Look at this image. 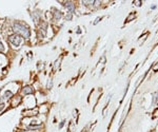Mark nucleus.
Returning <instances> with one entry per match:
<instances>
[{
	"instance_id": "1",
	"label": "nucleus",
	"mask_w": 158,
	"mask_h": 132,
	"mask_svg": "<svg viewBox=\"0 0 158 132\" xmlns=\"http://www.w3.org/2000/svg\"><path fill=\"white\" fill-rule=\"evenodd\" d=\"M14 31L16 34L24 37V38H28L31 36V31L30 28L23 22H15L14 23Z\"/></svg>"
},
{
	"instance_id": "2",
	"label": "nucleus",
	"mask_w": 158,
	"mask_h": 132,
	"mask_svg": "<svg viewBox=\"0 0 158 132\" xmlns=\"http://www.w3.org/2000/svg\"><path fill=\"white\" fill-rule=\"evenodd\" d=\"M9 41L14 44L15 47H18L21 42V36L18 34H13V35L9 36Z\"/></svg>"
},
{
	"instance_id": "3",
	"label": "nucleus",
	"mask_w": 158,
	"mask_h": 132,
	"mask_svg": "<svg viewBox=\"0 0 158 132\" xmlns=\"http://www.w3.org/2000/svg\"><path fill=\"white\" fill-rule=\"evenodd\" d=\"M22 93H23V94H32V93H34L33 87H31V86L24 87V88H23V90H22Z\"/></svg>"
},
{
	"instance_id": "4",
	"label": "nucleus",
	"mask_w": 158,
	"mask_h": 132,
	"mask_svg": "<svg viewBox=\"0 0 158 132\" xmlns=\"http://www.w3.org/2000/svg\"><path fill=\"white\" fill-rule=\"evenodd\" d=\"M65 7L68 10V11H71V12H74V10H75V5L73 4V2H67L65 3Z\"/></svg>"
},
{
	"instance_id": "5",
	"label": "nucleus",
	"mask_w": 158,
	"mask_h": 132,
	"mask_svg": "<svg viewBox=\"0 0 158 132\" xmlns=\"http://www.w3.org/2000/svg\"><path fill=\"white\" fill-rule=\"evenodd\" d=\"M61 16H62V14L59 12V11H57V10H55V13H53V17H54V20H59Z\"/></svg>"
},
{
	"instance_id": "6",
	"label": "nucleus",
	"mask_w": 158,
	"mask_h": 132,
	"mask_svg": "<svg viewBox=\"0 0 158 132\" xmlns=\"http://www.w3.org/2000/svg\"><path fill=\"white\" fill-rule=\"evenodd\" d=\"M28 128L32 129V130H37V129L42 128V125H31V126H28Z\"/></svg>"
},
{
	"instance_id": "7",
	"label": "nucleus",
	"mask_w": 158,
	"mask_h": 132,
	"mask_svg": "<svg viewBox=\"0 0 158 132\" xmlns=\"http://www.w3.org/2000/svg\"><path fill=\"white\" fill-rule=\"evenodd\" d=\"M4 96L6 97V98H12V97H13V93L11 91H5Z\"/></svg>"
},
{
	"instance_id": "8",
	"label": "nucleus",
	"mask_w": 158,
	"mask_h": 132,
	"mask_svg": "<svg viewBox=\"0 0 158 132\" xmlns=\"http://www.w3.org/2000/svg\"><path fill=\"white\" fill-rule=\"evenodd\" d=\"M20 102V97L18 96V98H15V102H13L12 105H13V106H15V104H16V102H17V104H18V102Z\"/></svg>"
},
{
	"instance_id": "9",
	"label": "nucleus",
	"mask_w": 158,
	"mask_h": 132,
	"mask_svg": "<svg viewBox=\"0 0 158 132\" xmlns=\"http://www.w3.org/2000/svg\"><path fill=\"white\" fill-rule=\"evenodd\" d=\"M38 37H39V39H42V38H43V34H41L40 31H38Z\"/></svg>"
},
{
	"instance_id": "10",
	"label": "nucleus",
	"mask_w": 158,
	"mask_h": 132,
	"mask_svg": "<svg viewBox=\"0 0 158 132\" xmlns=\"http://www.w3.org/2000/svg\"><path fill=\"white\" fill-rule=\"evenodd\" d=\"M0 51H1V52H3V51H4V48H3V46H2L1 42H0Z\"/></svg>"
},
{
	"instance_id": "11",
	"label": "nucleus",
	"mask_w": 158,
	"mask_h": 132,
	"mask_svg": "<svg viewBox=\"0 0 158 132\" xmlns=\"http://www.w3.org/2000/svg\"><path fill=\"white\" fill-rule=\"evenodd\" d=\"M67 19H68V20H71V19H72V15H71V14L67 15Z\"/></svg>"
},
{
	"instance_id": "12",
	"label": "nucleus",
	"mask_w": 158,
	"mask_h": 132,
	"mask_svg": "<svg viewBox=\"0 0 158 132\" xmlns=\"http://www.w3.org/2000/svg\"><path fill=\"white\" fill-rule=\"evenodd\" d=\"M3 108H4V105H3V104H0V111L3 109Z\"/></svg>"
},
{
	"instance_id": "13",
	"label": "nucleus",
	"mask_w": 158,
	"mask_h": 132,
	"mask_svg": "<svg viewBox=\"0 0 158 132\" xmlns=\"http://www.w3.org/2000/svg\"><path fill=\"white\" fill-rule=\"evenodd\" d=\"M63 125H64V120H63V121H62V123H61V124H60V126H59V128H62V127H63Z\"/></svg>"
}]
</instances>
